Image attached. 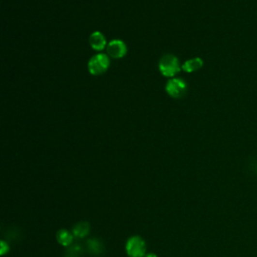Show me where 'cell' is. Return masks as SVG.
<instances>
[{"mask_svg": "<svg viewBox=\"0 0 257 257\" xmlns=\"http://www.w3.org/2000/svg\"><path fill=\"white\" fill-rule=\"evenodd\" d=\"M106 51H107V55H109L111 58L115 60H119V59L124 58L127 55L128 48L123 40L115 39V40H112V42L107 45Z\"/></svg>", "mask_w": 257, "mask_h": 257, "instance_id": "obj_5", "label": "cell"}, {"mask_svg": "<svg viewBox=\"0 0 257 257\" xmlns=\"http://www.w3.org/2000/svg\"><path fill=\"white\" fill-rule=\"evenodd\" d=\"M57 240L63 247H69L73 244L74 234L66 229H60L57 233Z\"/></svg>", "mask_w": 257, "mask_h": 257, "instance_id": "obj_7", "label": "cell"}, {"mask_svg": "<svg viewBox=\"0 0 257 257\" xmlns=\"http://www.w3.org/2000/svg\"><path fill=\"white\" fill-rule=\"evenodd\" d=\"M65 257H83V249L79 245H74L66 251Z\"/></svg>", "mask_w": 257, "mask_h": 257, "instance_id": "obj_11", "label": "cell"}, {"mask_svg": "<svg viewBox=\"0 0 257 257\" xmlns=\"http://www.w3.org/2000/svg\"><path fill=\"white\" fill-rule=\"evenodd\" d=\"M110 66V59L105 53H98L93 56L88 64L89 72L92 76H100L106 73Z\"/></svg>", "mask_w": 257, "mask_h": 257, "instance_id": "obj_3", "label": "cell"}, {"mask_svg": "<svg viewBox=\"0 0 257 257\" xmlns=\"http://www.w3.org/2000/svg\"><path fill=\"white\" fill-rule=\"evenodd\" d=\"M90 45L92 49L101 51L106 46V40L105 35L100 31H94L90 36Z\"/></svg>", "mask_w": 257, "mask_h": 257, "instance_id": "obj_6", "label": "cell"}, {"mask_svg": "<svg viewBox=\"0 0 257 257\" xmlns=\"http://www.w3.org/2000/svg\"><path fill=\"white\" fill-rule=\"evenodd\" d=\"M167 93L171 98L181 99L187 91V84L181 78H171L165 88Z\"/></svg>", "mask_w": 257, "mask_h": 257, "instance_id": "obj_4", "label": "cell"}, {"mask_svg": "<svg viewBox=\"0 0 257 257\" xmlns=\"http://www.w3.org/2000/svg\"><path fill=\"white\" fill-rule=\"evenodd\" d=\"M90 233V223L83 221L76 224L73 228V234L76 238H85Z\"/></svg>", "mask_w": 257, "mask_h": 257, "instance_id": "obj_9", "label": "cell"}, {"mask_svg": "<svg viewBox=\"0 0 257 257\" xmlns=\"http://www.w3.org/2000/svg\"><path fill=\"white\" fill-rule=\"evenodd\" d=\"M88 249L91 253L92 254H100L101 252H103L104 250V246L102 244V242L96 238H92V239H90L88 240Z\"/></svg>", "mask_w": 257, "mask_h": 257, "instance_id": "obj_10", "label": "cell"}, {"mask_svg": "<svg viewBox=\"0 0 257 257\" xmlns=\"http://www.w3.org/2000/svg\"><path fill=\"white\" fill-rule=\"evenodd\" d=\"M9 251V244L5 240H1L0 242V255L3 256Z\"/></svg>", "mask_w": 257, "mask_h": 257, "instance_id": "obj_12", "label": "cell"}, {"mask_svg": "<svg viewBox=\"0 0 257 257\" xmlns=\"http://www.w3.org/2000/svg\"><path fill=\"white\" fill-rule=\"evenodd\" d=\"M181 69L178 58L173 55H165L159 61V71L166 77L175 76Z\"/></svg>", "mask_w": 257, "mask_h": 257, "instance_id": "obj_1", "label": "cell"}, {"mask_svg": "<svg viewBox=\"0 0 257 257\" xmlns=\"http://www.w3.org/2000/svg\"><path fill=\"white\" fill-rule=\"evenodd\" d=\"M125 249L129 257H145L147 245L141 236H132L127 240Z\"/></svg>", "mask_w": 257, "mask_h": 257, "instance_id": "obj_2", "label": "cell"}, {"mask_svg": "<svg viewBox=\"0 0 257 257\" xmlns=\"http://www.w3.org/2000/svg\"><path fill=\"white\" fill-rule=\"evenodd\" d=\"M203 66V60L200 58H195L188 60L183 65H182V70L185 73H194L199 71L201 67Z\"/></svg>", "mask_w": 257, "mask_h": 257, "instance_id": "obj_8", "label": "cell"}, {"mask_svg": "<svg viewBox=\"0 0 257 257\" xmlns=\"http://www.w3.org/2000/svg\"><path fill=\"white\" fill-rule=\"evenodd\" d=\"M145 257H158V256H157V254H155V253L151 252V253H148V254H146V256H145Z\"/></svg>", "mask_w": 257, "mask_h": 257, "instance_id": "obj_13", "label": "cell"}]
</instances>
